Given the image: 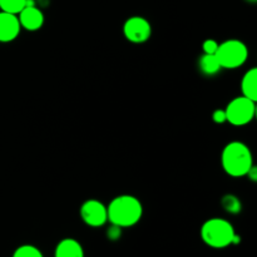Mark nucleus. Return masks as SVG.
Instances as JSON below:
<instances>
[{
	"instance_id": "obj_7",
	"label": "nucleus",
	"mask_w": 257,
	"mask_h": 257,
	"mask_svg": "<svg viewBox=\"0 0 257 257\" xmlns=\"http://www.w3.org/2000/svg\"><path fill=\"white\" fill-rule=\"evenodd\" d=\"M80 218L90 227H102L107 223V206L99 200L90 198L80 206Z\"/></svg>"
},
{
	"instance_id": "obj_11",
	"label": "nucleus",
	"mask_w": 257,
	"mask_h": 257,
	"mask_svg": "<svg viewBox=\"0 0 257 257\" xmlns=\"http://www.w3.org/2000/svg\"><path fill=\"white\" fill-rule=\"evenodd\" d=\"M241 92L243 97L257 102V68L252 67L243 74L241 80Z\"/></svg>"
},
{
	"instance_id": "obj_3",
	"label": "nucleus",
	"mask_w": 257,
	"mask_h": 257,
	"mask_svg": "<svg viewBox=\"0 0 257 257\" xmlns=\"http://www.w3.org/2000/svg\"><path fill=\"white\" fill-rule=\"evenodd\" d=\"M201 238L212 248H225L240 242V236L236 235L231 222L221 217L210 218L203 223L201 227Z\"/></svg>"
},
{
	"instance_id": "obj_10",
	"label": "nucleus",
	"mask_w": 257,
	"mask_h": 257,
	"mask_svg": "<svg viewBox=\"0 0 257 257\" xmlns=\"http://www.w3.org/2000/svg\"><path fill=\"white\" fill-rule=\"evenodd\" d=\"M54 257H84V250L74 238H63L55 247Z\"/></svg>"
},
{
	"instance_id": "obj_8",
	"label": "nucleus",
	"mask_w": 257,
	"mask_h": 257,
	"mask_svg": "<svg viewBox=\"0 0 257 257\" xmlns=\"http://www.w3.org/2000/svg\"><path fill=\"white\" fill-rule=\"evenodd\" d=\"M20 27L18 15L0 12V43H10L17 39L20 34Z\"/></svg>"
},
{
	"instance_id": "obj_9",
	"label": "nucleus",
	"mask_w": 257,
	"mask_h": 257,
	"mask_svg": "<svg viewBox=\"0 0 257 257\" xmlns=\"http://www.w3.org/2000/svg\"><path fill=\"white\" fill-rule=\"evenodd\" d=\"M18 19H19L22 29H27L29 32H37L44 24V14L35 5L25 7L18 14Z\"/></svg>"
},
{
	"instance_id": "obj_4",
	"label": "nucleus",
	"mask_w": 257,
	"mask_h": 257,
	"mask_svg": "<svg viewBox=\"0 0 257 257\" xmlns=\"http://www.w3.org/2000/svg\"><path fill=\"white\" fill-rule=\"evenodd\" d=\"M215 55L222 69H236L245 64L247 60L248 48L241 40L228 39L218 44Z\"/></svg>"
},
{
	"instance_id": "obj_18",
	"label": "nucleus",
	"mask_w": 257,
	"mask_h": 257,
	"mask_svg": "<svg viewBox=\"0 0 257 257\" xmlns=\"http://www.w3.org/2000/svg\"><path fill=\"white\" fill-rule=\"evenodd\" d=\"M212 120L217 124H222L226 122V113L225 109H216L212 114Z\"/></svg>"
},
{
	"instance_id": "obj_16",
	"label": "nucleus",
	"mask_w": 257,
	"mask_h": 257,
	"mask_svg": "<svg viewBox=\"0 0 257 257\" xmlns=\"http://www.w3.org/2000/svg\"><path fill=\"white\" fill-rule=\"evenodd\" d=\"M218 43L215 39H206L202 44V50L205 54H216Z\"/></svg>"
},
{
	"instance_id": "obj_13",
	"label": "nucleus",
	"mask_w": 257,
	"mask_h": 257,
	"mask_svg": "<svg viewBox=\"0 0 257 257\" xmlns=\"http://www.w3.org/2000/svg\"><path fill=\"white\" fill-rule=\"evenodd\" d=\"M27 7V0H0V10L18 15Z\"/></svg>"
},
{
	"instance_id": "obj_12",
	"label": "nucleus",
	"mask_w": 257,
	"mask_h": 257,
	"mask_svg": "<svg viewBox=\"0 0 257 257\" xmlns=\"http://www.w3.org/2000/svg\"><path fill=\"white\" fill-rule=\"evenodd\" d=\"M198 68L207 77L217 74L222 69L215 54H205V53L201 55L200 60H198Z\"/></svg>"
},
{
	"instance_id": "obj_19",
	"label": "nucleus",
	"mask_w": 257,
	"mask_h": 257,
	"mask_svg": "<svg viewBox=\"0 0 257 257\" xmlns=\"http://www.w3.org/2000/svg\"><path fill=\"white\" fill-rule=\"evenodd\" d=\"M248 2H252L253 3V2H256V0H248Z\"/></svg>"
},
{
	"instance_id": "obj_14",
	"label": "nucleus",
	"mask_w": 257,
	"mask_h": 257,
	"mask_svg": "<svg viewBox=\"0 0 257 257\" xmlns=\"http://www.w3.org/2000/svg\"><path fill=\"white\" fill-rule=\"evenodd\" d=\"M222 207L226 212L231 213V215H236V213H240L242 205H241V201L238 200L237 196L233 195H226L223 196L222 201Z\"/></svg>"
},
{
	"instance_id": "obj_6",
	"label": "nucleus",
	"mask_w": 257,
	"mask_h": 257,
	"mask_svg": "<svg viewBox=\"0 0 257 257\" xmlns=\"http://www.w3.org/2000/svg\"><path fill=\"white\" fill-rule=\"evenodd\" d=\"M123 34L124 38L135 44H142L151 38L152 27L150 22L143 17H131L128 18L123 25Z\"/></svg>"
},
{
	"instance_id": "obj_2",
	"label": "nucleus",
	"mask_w": 257,
	"mask_h": 257,
	"mask_svg": "<svg viewBox=\"0 0 257 257\" xmlns=\"http://www.w3.org/2000/svg\"><path fill=\"white\" fill-rule=\"evenodd\" d=\"M222 168L231 177H243L253 167L251 150L247 145L238 141L227 143L221 155Z\"/></svg>"
},
{
	"instance_id": "obj_5",
	"label": "nucleus",
	"mask_w": 257,
	"mask_h": 257,
	"mask_svg": "<svg viewBox=\"0 0 257 257\" xmlns=\"http://www.w3.org/2000/svg\"><path fill=\"white\" fill-rule=\"evenodd\" d=\"M226 122L236 127H242L248 124L255 118L256 102L240 95L230 100L225 108Z\"/></svg>"
},
{
	"instance_id": "obj_17",
	"label": "nucleus",
	"mask_w": 257,
	"mask_h": 257,
	"mask_svg": "<svg viewBox=\"0 0 257 257\" xmlns=\"http://www.w3.org/2000/svg\"><path fill=\"white\" fill-rule=\"evenodd\" d=\"M120 235H122V228L120 227H118V226L115 225H110L109 227H108L107 237L109 238V240L112 241L118 240V238L120 237Z\"/></svg>"
},
{
	"instance_id": "obj_1",
	"label": "nucleus",
	"mask_w": 257,
	"mask_h": 257,
	"mask_svg": "<svg viewBox=\"0 0 257 257\" xmlns=\"http://www.w3.org/2000/svg\"><path fill=\"white\" fill-rule=\"evenodd\" d=\"M108 222L120 228L137 225L143 216V206L132 195H120L113 198L107 206Z\"/></svg>"
},
{
	"instance_id": "obj_15",
	"label": "nucleus",
	"mask_w": 257,
	"mask_h": 257,
	"mask_svg": "<svg viewBox=\"0 0 257 257\" xmlns=\"http://www.w3.org/2000/svg\"><path fill=\"white\" fill-rule=\"evenodd\" d=\"M13 257H44L42 251L33 245H22L14 251Z\"/></svg>"
}]
</instances>
